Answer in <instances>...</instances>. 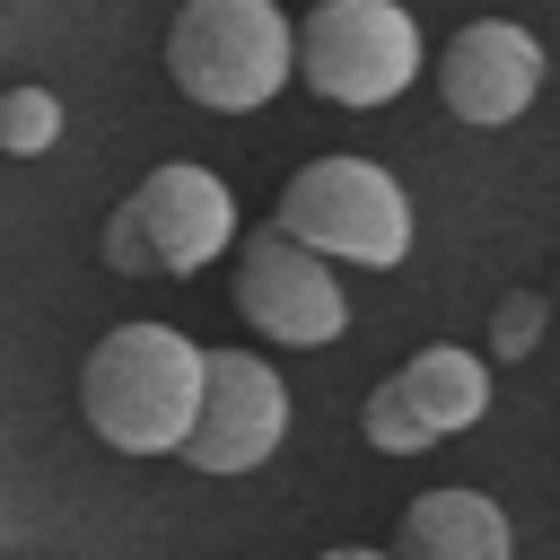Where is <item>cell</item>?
I'll use <instances>...</instances> for the list:
<instances>
[{"mask_svg":"<svg viewBox=\"0 0 560 560\" xmlns=\"http://www.w3.org/2000/svg\"><path fill=\"white\" fill-rule=\"evenodd\" d=\"M210 350L175 324H114L79 368V420L114 455H184Z\"/></svg>","mask_w":560,"mask_h":560,"instance_id":"obj_1","label":"cell"},{"mask_svg":"<svg viewBox=\"0 0 560 560\" xmlns=\"http://www.w3.org/2000/svg\"><path fill=\"white\" fill-rule=\"evenodd\" d=\"M271 219L289 236H306L315 254L359 262V271H394L411 254V192L376 158H306L280 184V210Z\"/></svg>","mask_w":560,"mask_h":560,"instance_id":"obj_3","label":"cell"},{"mask_svg":"<svg viewBox=\"0 0 560 560\" xmlns=\"http://www.w3.org/2000/svg\"><path fill=\"white\" fill-rule=\"evenodd\" d=\"M236 315H245L262 341H280V350H324V341H341V324H350L341 262L315 254L306 236H289V228L271 219V228L245 236V254H236Z\"/></svg>","mask_w":560,"mask_h":560,"instance_id":"obj_5","label":"cell"},{"mask_svg":"<svg viewBox=\"0 0 560 560\" xmlns=\"http://www.w3.org/2000/svg\"><path fill=\"white\" fill-rule=\"evenodd\" d=\"M542 324H551V298H534V289L499 298V315H490V359H525V350L542 341Z\"/></svg>","mask_w":560,"mask_h":560,"instance_id":"obj_13","label":"cell"},{"mask_svg":"<svg viewBox=\"0 0 560 560\" xmlns=\"http://www.w3.org/2000/svg\"><path fill=\"white\" fill-rule=\"evenodd\" d=\"M140 219H149V245H158V271H210L228 245H236V192L210 175V166H149L140 175Z\"/></svg>","mask_w":560,"mask_h":560,"instance_id":"obj_8","label":"cell"},{"mask_svg":"<svg viewBox=\"0 0 560 560\" xmlns=\"http://www.w3.org/2000/svg\"><path fill=\"white\" fill-rule=\"evenodd\" d=\"M508 542H516V525L499 516V499H481L464 481L411 499L394 525V551H411V560H508Z\"/></svg>","mask_w":560,"mask_h":560,"instance_id":"obj_9","label":"cell"},{"mask_svg":"<svg viewBox=\"0 0 560 560\" xmlns=\"http://www.w3.org/2000/svg\"><path fill=\"white\" fill-rule=\"evenodd\" d=\"M105 262H114V271H158V245H149L140 201H114V219H105Z\"/></svg>","mask_w":560,"mask_h":560,"instance_id":"obj_14","label":"cell"},{"mask_svg":"<svg viewBox=\"0 0 560 560\" xmlns=\"http://www.w3.org/2000/svg\"><path fill=\"white\" fill-rule=\"evenodd\" d=\"M394 376H402V394L420 402V420H429L438 438H455V429H472V420L490 411V359L464 350V341H429V350H411Z\"/></svg>","mask_w":560,"mask_h":560,"instance_id":"obj_10","label":"cell"},{"mask_svg":"<svg viewBox=\"0 0 560 560\" xmlns=\"http://www.w3.org/2000/svg\"><path fill=\"white\" fill-rule=\"evenodd\" d=\"M166 79L210 114H254L298 79V18L280 0H184L166 26Z\"/></svg>","mask_w":560,"mask_h":560,"instance_id":"obj_2","label":"cell"},{"mask_svg":"<svg viewBox=\"0 0 560 560\" xmlns=\"http://www.w3.org/2000/svg\"><path fill=\"white\" fill-rule=\"evenodd\" d=\"M438 96H446L455 122L499 131V122H516V114L542 96V44H534L516 18H472V26H455V44L438 52Z\"/></svg>","mask_w":560,"mask_h":560,"instance_id":"obj_7","label":"cell"},{"mask_svg":"<svg viewBox=\"0 0 560 560\" xmlns=\"http://www.w3.org/2000/svg\"><path fill=\"white\" fill-rule=\"evenodd\" d=\"M359 429H368V446H376V455H429V446H446V438L420 420V402L402 394V376H385V385L359 402Z\"/></svg>","mask_w":560,"mask_h":560,"instance_id":"obj_12","label":"cell"},{"mask_svg":"<svg viewBox=\"0 0 560 560\" xmlns=\"http://www.w3.org/2000/svg\"><path fill=\"white\" fill-rule=\"evenodd\" d=\"M551 306H560V298H551Z\"/></svg>","mask_w":560,"mask_h":560,"instance_id":"obj_15","label":"cell"},{"mask_svg":"<svg viewBox=\"0 0 560 560\" xmlns=\"http://www.w3.org/2000/svg\"><path fill=\"white\" fill-rule=\"evenodd\" d=\"M61 149V96L44 79L0 88V158H52Z\"/></svg>","mask_w":560,"mask_h":560,"instance_id":"obj_11","label":"cell"},{"mask_svg":"<svg viewBox=\"0 0 560 560\" xmlns=\"http://www.w3.org/2000/svg\"><path fill=\"white\" fill-rule=\"evenodd\" d=\"M280 438H289V385H280V368L254 359V350H210L184 464L192 472H254V464L280 455Z\"/></svg>","mask_w":560,"mask_h":560,"instance_id":"obj_6","label":"cell"},{"mask_svg":"<svg viewBox=\"0 0 560 560\" xmlns=\"http://www.w3.org/2000/svg\"><path fill=\"white\" fill-rule=\"evenodd\" d=\"M298 79L324 105L376 114L420 79V26L402 0H315L298 18Z\"/></svg>","mask_w":560,"mask_h":560,"instance_id":"obj_4","label":"cell"}]
</instances>
